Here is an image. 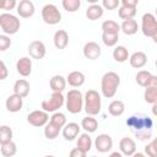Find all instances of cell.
<instances>
[{"mask_svg": "<svg viewBox=\"0 0 157 157\" xmlns=\"http://www.w3.org/2000/svg\"><path fill=\"white\" fill-rule=\"evenodd\" d=\"M126 125L130 128L131 131L140 132V131H148L152 130L153 126V121L150 117L144 115V114H135L131 115L128 120H126Z\"/></svg>", "mask_w": 157, "mask_h": 157, "instance_id": "3957f363", "label": "cell"}, {"mask_svg": "<svg viewBox=\"0 0 157 157\" xmlns=\"http://www.w3.org/2000/svg\"><path fill=\"white\" fill-rule=\"evenodd\" d=\"M69 157H87V152H83V151H81L80 148L75 147V148H72V150L70 151Z\"/></svg>", "mask_w": 157, "mask_h": 157, "instance_id": "ee69618b", "label": "cell"}, {"mask_svg": "<svg viewBox=\"0 0 157 157\" xmlns=\"http://www.w3.org/2000/svg\"><path fill=\"white\" fill-rule=\"evenodd\" d=\"M101 53H102V49H101L99 44L96 42H87L83 45V55L88 60L98 59L101 56Z\"/></svg>", "mask_w": 157, "mask_h": 157, "instance_id": "4fadbf2b", "label": "cell"}, {"mask_svg": "<svg viewBox=\"0 0 157 157\" xmlns=\"http://www.w3.org/2000/svg\"><path fill=\"white\" fill-rule=\"evenodd\" d=\"M131 157H146V156L142 152H135L134 155H131Z\"/></svg>", "mask_w": 157, "mask_h": 157, "instance_id": "c3c4849f", "label": "cell"}, {"mask_svg": "<svg viewBox=\"0 0 157 157\" xmlns=\"http://www.w3.org/2000/svg\"><path fill=\"white\" fill-rule=\"evenodd\" d=\"M28 53H29L31 58L39 60V59H43L45 56L47 49H45V45L42 40H33L28 45Z\"/></svg>", "mask_w": 157, "mask_h": 157, "instance_id": "7c38bea8", "label": "cell"}, {"mask_svg": "<svg viewBox=\"0 0 157 157\" xmlns=\"http://www.w3.org/2000/svg\"><path fill=\"white\" fill-rule=\"evenodd\" d=\"M92 157H97V156H92Z\"/></svg>", "mask_w": 157, "mask_h": 157, "instance_id": "816d5d0a", "label": "cell"}, {"mask_svg": "<svg viewBox=\"0 0 157 157\" xmlns=\"http://www.w3.org/2000/svg\"><path fill=\"white\" fill-rule=\"evenodd\" d=\"M12 141V129L9 125L0 126V145Z\"/></svg>", "mask_w": 157, "mask_h": 157, "instance_id": "d6a6232c", "label": "cell"}, {"mask_svg": "<svg viewBox=\"0 0 157 157\" xmlns=\"http://www.w3.org/2000/svg\"><path fill=\"white\" fill-rule=\"evenodd\" d=\"M94 147L98 152L105 153L112 150L113 147V139L108 134H99L94 139Z\"/></svg>", "mask_w": 157, "mask_h": 157, "instance_id": "8fae6325", "label": "cell"}, {"mask_svg": "<svg viewBox=\"0 0 157 157\" xmlns=\"http://www.w3.org/2000/svg\"><path fill=\"white\" fill-rule=\"evenodd\" d=\"M0 151H1V155L4 157H13L17 152V146L13 141H10L7 144H4L1 145L0 147Z\"/></svg>", "mask_w": 157, "mask_h": 157, "instance_id": "1f68e13d", "label": "cell"}, {"mask_svg": "<svg viewBox=\"0 0 157 157\" xmlns=\"http://www.w3.org/2000/svg\"><path fill=\"white\" fill-rule=\"evenodd\" d=\"M27 121L36 128H40L49 121V115L44 110H33L27 115Z\"/></svg>", "mask_w": 157, "mask_h": 157, "instance_id": "30bf717a", "label": "cell"}, {"mask_svg": "<svg viewBox=\"0 0 157 157\" xmlns=\"http://www.w3.org/2000/svg\"><path fill=\"white\" fill-rule=\"evenodd\" d=\"M65 105L69 113L71 114H78L83 108V96L81 91L74 88L70 90L65 98Z\"/></svg>", "mask_w": 157, "mask_h": 157, "instance_id": "277c9868", "label": "cell"}, {"mask_svg": "<svg viewBox=\"0 0 157 157\" xmlns=\"http://www.w3.org/2000/svg\"><path fill=\"white\" fill-rule=\"evenodd\" d=\"M121 5L120 6H124V7H129V9H136L139 1L137 0H121L120 2Z\"/></svg>", "mask_w": 157, "mask_h": 157, "instance_id": "f6af8a7d", "label": "cell"}, {"mask_svg": "<svg viewBox=\"0 0 157 157\" xmlns=\"http://www.w3.org/2000/svg\"><path fill=\"white\" fill-rule=\"evenodd\" d=\"M102 98L96 90H88L83 96V109L90 117H94L101 112Z\"/></svg>", "mask_w": 157, "mask_h": 157, "instance_id": "7a4b0ae2", "label": "cell"}, {"mask_svg": "<svg viewBox=\"0 0 157 157\" xmlns=\"http://www.w3.org/2000/svg\"><path fill=\"white\" fill-rule=\"evenodd\" d=\"M5 105H6V109L11 113H17L22 109V105H23V98H21L20 96L17 94H11L6 98V102H5Z\"/></svg>", "mask_w": 157, "mask_h": 157, "instance_id": "e0dca14e", "label": "cell"}, {"mask_svg": "<svg viewBox=\"0 0 157 157\" xmlns=\"http://www.w3.org/2000/svg\"><path fill=\"white\" fill-rule=\"evenodd\" d=\"M103 7L99 4H94V5H90L86 10V17L91 21H96L98 18H101L103 16Z\"/></svg>", "mask_w": 157, "mask_h": 157, "instance_id": "484cf974", "label": "cell"}, {"mask_svg": "<svg viewBox=\"0 0 157 157\" xmlns=\"http://www.w3.org/2000/svg\"><path fill=\"white\" fill-rule=\"evenodd\" d=\"M42 18L47 25H56L61 21V12L54 4H47L42 9Z\"/></svg>", "mask_w": 157, "mask_h": 157, "instance_id": "ba28073f", "label": "cell"}, {"mask_svg": "<svg viewBox=\"0 0 157 157\" xmlns=\"http://www.w3.org/2000/svg\"><path fill=\"white\" fill-rule=\"evenodd\" d=\"M136 135V137L139 139V140H150L151 139V136H152V130H148V131H140V132H136L135 134Z\"/></svg>", "mask_w": 157, "mask_h": 157, "instance_id": "7bdbcfd3", "label": "cell"}, {"mask_svg": "<svg viewBox=\"0 0 157 157\" xmlns=\"http://www.w3.org/2000/svg\"><path fill=\"white\" fill-rule=\"evenodd\" d=\"M61 4H63V7L67 12H76L81 6L80 0H63Z\"/></svg>", "mask_w": 157, "mask_h": 157, "instance_id": "8d00e7d4", "label": "cell"}, {"mask_svg": "<svg viewBox=\"0 0 157 157\" xmlns=\"http://www.w3.org/2000/svg\"><path fill=\"white\" fill-rule=\"evenodd\" d=\"M0 10H4V0H0Z\"/></svg>", "mask_w": 157, "mask_h": 157, "instance_id": "681fc988", "label": "cell"}, {"mask_svg": "<svg viewBox=\"0 0 157 157\" xmlns=\"http://www.w3.org/2000/svg\"><path fill=\"white\" fill-rule=\"evenodd\" d=\"M108 112L113 117H120L125 112V104L120 99H114L108 105Z\"/></svg>", "mask_w": 157, "mask_h": 157, "instance_id": "d4e9b609", "label": "cell"}, {"mask_svg": "<svg viewBox=\"0 0 157 157\" xmlns=\"http://www.w3.org/2000/svg\"><path fill=\"white\" fill-rule=\"evenodd\" d=\"M49 85H50V88H52L53 92H60V93H63V91L66 87V80L61 75H54L50 78Z\"/></svg>", "mask_w": 157, "mask_h": 157, "instance_id": "603a6c76", "label": "cell"}, {"mask_svg": "<svg viewBox=\"0 0 157 157\" xmlns=\"http://www.w3.org/2000/svg\"><path fill=\"white\" fill-rule=\"evenodd\" d=\"M60 128L55 126L54 124H52L50 121H48L45 125H44V136L48 139V140H54L55 137H58V135L60 134Z\"/></svg>", "mask_w": 157, "mask_h": 157, "instance_id": "4dcf8cb0", "label": "cell"}, {"mask_svg": "<svg viewBox=\"0 0 157 157\" xmlns=\"http://www.w3.org/2000/svg\"><path fill=\"white\" fill-rule=\"evenodd\" d=\"M102 31L107 34H119L120 32V25L113 20H105L102 23Z\"/></svg>", "mask_w": 157, "mask_h": 157, "instance_id": "83f0119b", "label": "cell"}, {"mask_svg": "<svg viewBox=\"0 0 157 157\" xmlns=\"http://www.w3.org/2000/svg\"><path fill=\"white\" fill-rule=\"evenodd\" d=\"M76 147L83 152H88L92 147V139H91L90 134H87V132L81 134L77 139V146Z\"/></svg>", "mask_w": 157, "mask_h": 157, "instance_id": "f1b7e54d", "label": "cell"}, {"mask_svg": "<svg viewBox=\"0 0 157 157\" xmlns=\"http://www.w3.org/2000/svg\"><path fill=\"white\" fill-rule=\"evenodd\" d=\"M145 153L148 157H157V148H156V140H152L145 146Z\"/></svg>", "mask_w": 157, "mask_h": 157, "instance_id": "f35d334b", "label": "cell"}, {"mask_svg": "<svg viewBox=\"0 0 157 157\" xmlns=\"http://www.w3.org/2000/svg\"><path fill=\"white\" fill-rule=\"evenodd\" d=\"M20 27H21V22L15 15L10 12H4L0 15V29L6 36L17 33Z\"/></svg>", "mask_w": 157, "mask_h": 157, "instance_id": "5b68a950", "label": "cell"}, {"mask_svg": "<svg viewBox=\"0 0 157 157\" xmlns=\"http://www.w3.org/2000/svg\"><path fill=\"white\" fill-rule=\"evenodd\" d=\"M16 70L17 72L23 76V77H27L31 75L32 72V60L28 58V56H22L17 60L16 63Z\"/></svg>", "mask_w": 157, "mask_h": 157, "instance_id": "9a60e30c", "label": "cell"}, {"mask_svg": "<svg viewBox=\"0 0 157 157\" xmlns=\"http://www.w3.org/2000/svg\"><path fill=\"white\" fill-rule=\"evenodd\" d=\"M11 47V39L6 34H0V52H5Z\"/></svg>", "mask_w": 157, "mask_h": 157, "instance_id": "ab89813d", "label": "cell"}, {"mask_svg": "<svg viewBox=\"0 0 157 157\" xmlns=\"http://www.w3.org/2000/svg\"><path fill=\"white\" fill-rule=\"evenodd\" d=\"M65 103V97L60 92H53L52 96L42 102V110L49 113V112H56L59 108L63 107Z\"/></svg>", "mask_w": 157, "mask_h": 157, "instance_id": "52a82bcc", "label": "cell"}, {"mask_svg": "<svg viewBox=\"0 0 157 157\" xmlns=\"http://www.w3.org/2000/svg\"><path fill=\"white\" fill-rule=\"evenodd\" d=\"M65 80H66V83H69L71 87H80L85 83L86 77L81 71H71Z\"/></svg>", "mask_w": 157, "mask_h": 157, "instance_id": "7402d4cb", "label": "cell"}, {"mask_svg": "<svg viewBox=\"0 0 157 157\" xmlns=\"http://www.w3.org/2000/svg\"><path fill=\"white\" fill-rule=\"evenodd\" d=\"M144 98L150 104H157V87H146Z\"/></svg>", "mask_w": 157, "mask_h": 157, "instance_id": "836d02e7", "label": "cell"}, {"mask_svg": "<svg viewBox=\"0 0 157 157\" xmlns=\"http://www.w3.org/2000/svg\"><path fill=\"white\" fill-rule=\"evenodd\" d=\"M16 6H17L16 0H4V10L10 11V10H13Z\"/></svg>", "mask_w": 157, "mask_h": 157, "instance_id": "bcb514c9", "label": "cell"}, {"mask_svg": "<svg viewBox=\"0 0 157 157\" xmlns=\"http://www.w3.org/2000/svg\"><path fill=\"white\" fill-rule=\"evenodd\" d=\"M119 5H120V1H119V0H103L101 6L103 7V10H104V9H105V10H114V9H117Z\"/></svg>", "mask_w": 157, "mask_h": 157, "instance_id": "60d3db41", "label": "cell"}, {"mask_svg": "<svg viewBox=\"0 0 157 157\" xmlns=\"http://www.w3.org/2000/svg\"><path fill=\"white\" fill-rule=\"evenodd\" d=\"M44 157H55V156H52V155H49V156H44Z\"/></svg>", "mask_w": 157, "mask_h": 157, "instance_id": "f907efd6", "label": "cell"}, {"mask_svg": "<svg viewBox=\"0 0 157 157\" xmlns=\"http://www.w3.org/2000/svg\"><path fill=\"white\" fill-rule=\"evenodd\" d=\"M17 13L22 18H29L34 15V5L31 0H21L17 4Z\"/></svg>", "mask_w": 157, "mask_h": 157, "instance_id": "5bb4252c", "label": "cell"}, {"mask_svg": "<svg viewBox=\"0 0 157 157\" xmlns=\"http://www.w3.org/2000/svg\"><path fill=\"white\" fill-rule=\"evenodd\" d=\"M141 31L144 36L152 38L155 42H157V21L155 15L147 12L144 13L141 18Z\"/></svg>", "mask_w": 157, "mask_h": 157, "instance_id": "8992f818", "label": "cell"}, {"mask_svg": "<svg viewBox=\"0 0 157 157\" xmlns=\"http://www.w3.org/2000/svg\"><path fill=\"white\" fill-rule=\"evenodd\" d=\"M137 29H139V25H137V22L134 18H131V20H124L121 22V25H120V31L124 34H126V36L135 34L137 32Z\"/></svg>", "mask_w": 157, "mask_h": 157, "instance_id": "cb8c5ba5", "label": "cell"}, {"mask_svg": "<svg viewBox=\"0 0 157 157\" xmlns=\"http://www.w3.org/2000/svg\"><path fill=\"white\" fill-rule=\"evenodd\" d=\"M80 129H81V126L77 124V123H66L65 124V126L63 128V136H64V139L66 140V141H72L75 137H77L78 136V134H80Z\"/></svg>", "mask_w": 157, "mask_h": 157, "instance_id": "ac0fdd59", "label": "cell"}, {"mask_svg": "<svg viewBox=\"0 0 157 157\" xmlns=\"http://www.w3.org/2000/svg\"><path fill=\"white\" fill-rule=\"evenodd\" d=\"M119 39V34H107V33H102V42L104 43V45L107 47H114L118 43Z\"/></svg>", "mask_w": 157, "mask_h": 157, "instance_id": "74e56055", "label": "cell"}, {"mask_svg": "<svg viewBox=\"0 0 157 157\" xmlns=\"http://www.w3.org/2000/svg\"><path fill=\"white\" fill-rule=\"evenodd\" d=\"M29 90H31L29 82L27 80H25V78L17 80L15 82V85H13V93L17 94V96H20L21 98L27 97L29 94Z\"/></svg>", "mask_w": 157, "mask_h": 157, "instance_id": "44dd1931", "label": "cell"}, {"mask_svg": "<svg viewBox=\"0 0 157 157\" xmlns=\"http://www.w3.org/2000/svg\"><path fill=\"white\" fill-rule=\"evenodd\" d=\"M120 85V76L114 71H108L102 76L101 91L105 98H112L115 96L118 87Z\"/></svg>", "mask_w": 157, "mask_h": 157, "instance_id": "6da1fadb", "label": "cell"}, {"mask_svg": "<svg viewBox=\"0 0 157 157\" xmlns=\"http://www.w3.org/2000/svg\"><path fill=\"white\" fill-rule=\"evenodd\" d=\"M53 42L56 49H65L69 44V33L65 29H58L54 33Z\"/></svg>", "mask_w": 157, "mask_h": 157, "instance_id": "d6986e66", "label": "cell"}, {"mask_svg": "<svg viewBox=\"0 0 157 157\" xmlns=\"http://www.w3.org/2000/svg\"><path fill=\"white\" fill-rule=\"evenodd\" d=\"M118 15L119 17L124 21V20H131L134 18V16L136 15V9H129V7H124L120 6L118 10Z\"/></svg>", "mask_w": 157, "mask_h": 157, "instance_id": "d590c367", "label": "cell"}, {"mask_svg": "<svg viewBox=\"0 0 157 157\" xmlns=\"http://www.w3.org/2000/svg\"><path fill=\"white\" fill-rule=\"evenodd\" d=\"M120 153L124 156H131L136 152V142L131 137H123L119 141Z\"/></svg>", "mask_w": 157, "mask_h": 157, "instance_id": "2e32d148", "label": "cell"}, {"mask_svg": "<svg viewBox=\"0 0 157 157\" xmlns=\"http://www.w3.org/2000/svg\"><path fill=\"white\" fill-rule=\"evenodd\" d=\"M52 124H54L55 126L63 129L66 124V117L64 113H60V112H55L52 117H50V120H49Z\"/></svg>", "mask_w": 157, "mask_h": 157, "instance_id": "e575fe53", "label": "cell"}, {"mask_svg": "<svg viewBox=\"0 0 157 157\" xmlns=\"http://www.w3.org/2000/svg\"><path fill=\"white\" fill-rule=\"evenodd\" d=\"M129 50L124 45H118L113 50V59L117 63H124L129 59Z\"/></svg>", "mask_w": 157, "mask_h": 157, "instance_id": "f546056e", "label": "cell"}, {"mask_svg": "<svg viewBox=\"0 0 157 157\" xmlns=\"http://www.w3.org/2000/svg\"><path fill=\"white\" fill-rule=\"evenodd\" d=\"M81 128L87 132V134H91V132H94L98 128V121L96 120V118L93 117H85L82 120H81Z\"/></svg>", "mask_w": 157, "mask_h": 157, "instance_id": "4316f807", "label": "cell"}, {"mask_svg": "<svg viewBox=\"0 0 157 157\" xmlns=\"http://www.w3.org/2000/svg\"><path fill=\"white\" fill-rule=\"evenodd\" d=\"M9 76V70H7V66L5 65V63L2 60H0V81L7 78Z\"/></svg>", "mask_w": 157, "mask_h": 157, "instance_id": "b9f144b4", "label": "cell"}, {"mask_svg": "<svg viewBox=\"0 0 157 157\" xmlns=\"http://www.w3.org/2000/svg\"><path fill=\"white\" fill-rule=\"evenodd\" d=\"M135 80L137 82L139 86L141 87H157V76L152 75L150 71L147 70H140L136 76Z\"/></svg>", "mask_w": 157, "mask_h": 157, "instance_id": "9c48e42d", "label": "cell"}, {"mask_svg": "<svg viewBox=\"0 0 157 157\" xmlns=\"http://www.w3.org/2000/svg\"><path fill=\"white\" fill-rule=\"evenodd\" d=\"M130 65L135 69H141L147 64V55L144 52H135L129 56Z\"/></svg>", "mask_w": 157, "mask_h": 157, "instance_id": "ffe728a7", "label": "cell"}, {"mask_svg": "<svg viewBox=\"0 0 157 157\" xmlns=\"http://www.w3.org/2000/svg\"><path fill=\"white\" fill-rule=\"evenodd\" d=\"M108 157H123V155H121L120 152H118V151H114V152H112Z\"/></svg>", "mask_w": 157, "mask_h": 157, "instance_id": "7dc6e473", "label": "cell"}]
</instances>
